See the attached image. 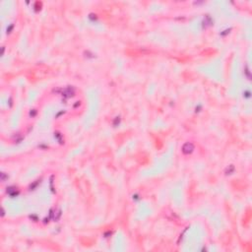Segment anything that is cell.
Returning a JSON list of instances; mask_svg holds the SVG:
<instances>
[{"mask_svg":"<svg viewBox=\"0 0 252 252\" xmlns=\"http://www.w3.org/2000/svg\"><path fill=\"white\" fill-rule=\"evenodd\" d=\"M193 150H194V146H193L192 143L187 142V143H185V144H184V145L182 146V152H183L184 154H186V155H187V154L192 153Z\"/></svg>","mask_w":252,"mask_h":252,"instance_id":"1","label":"cell"}]
</instances>
